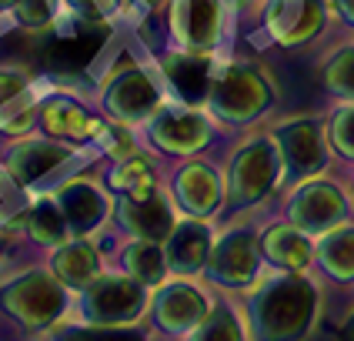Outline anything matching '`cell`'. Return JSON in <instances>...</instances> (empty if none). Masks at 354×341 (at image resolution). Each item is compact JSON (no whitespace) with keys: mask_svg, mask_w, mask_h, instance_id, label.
<instances>
[{"mask_svg":"<svg viewBox=\"0 0 354 341\" xmlns=\"http://www.w3.org/2000/svg\"><path fill=\"white\" fill-rule=\"evenodd\" d=\"M344 341H354V311H351V318H348V324H344Z\"/></svg>","mask_w":354,"mask_h":341,"instance_id":"cell-36","label":"cell"},{"mask_svg":"<svg viewBox=\"0 0 354 341\" xmlns=\"http://www.w3.org/2000/svg\"><path fill=\"white\" fill-rule=\"evenodd\" d=\"M24 228H27V234L44 244V248H60L64 241H71V224L64 218V211H60V204L54 198H40L30 204V211H27V221H24Z\"/></svg>","mask_w":354,"mask_h":341,"instance_id":"cell-25","label":"cell"},{"mask_svg":"<svg viewBox=\"0 0 354 341\" xmlns=\"http://www.w3.org/2000/svg\"><path fill=\"white\" fill-rule=\"evenodd\" d=\"M274 144L281 151V167L288 184H301L317 178L328 167V134L317 120L297 118L274 131Z\"/></svg>","mask_w":354,"mask_h":341,"instance_id":"cell-7","label":"cell"},{"mask_svg":"<svg viewBox=\"0 0 354 341\" xmlns=\"http://www.w3.org/2000/svg\"><path fill=\"white\" fill-rule=\"evenodd\" d=\"M24 91H30L27 74L14 71V67H0V107H7L10 100H17Z\"/></svg>","mask_w":354,"mask_h":341,"instance_id":"cell-33","label":"cell"},{"mask_svg":"<svg viewBox=\"0 0 354 341\" xmlns=\"http://www.w3.org/2000/svg\"><path fill=\"white\" fill-rule=\"evenodd\" d=\"M324 20H328L324 0H268L264 7V27L284 47L315 40Z\"/></svg>","mask_w":354,"mask_h":341,"instance_id":"cell-12","label":"cell"},{"mask_svg":"<svg viewBox=\"0 0 354 341\" xmlns=\"http://www.w3.org/2000/svg\"><path fill=\"white\" fill-rule=\"evenodd\" d=\"M27 211H30L27 187L3 167V171H0V224H3V228L24 224V221H27Z\"/></svg>","mask_w":354,"mask_h":341,"instance_id":"cell-29","label":"cell"},{"mask_svg":"<svg viewBox=\"0 0 354 341\" xmlns=\"http://www.w3.org/2000/svg\"><path fill=\"white\" fill-rule=\"evenodd\" d=\"M160 3H167V0H144V7H160Z\"/></svg>","mask_w":354,"mask_h":341,"instance_id":"cell-38","label":"cell"},{"mask_svg":"<svg viewBox=\"0 0 354 341\" xmlns=\"http://www.w3.org/2000/svg\"><path fill=\"white\" fill-rule=\"evenodd\" d=\"M321 80H324V87L331 94L354 100V44L337 47L335 54L328 57L324 71H321Z\"/></svg>","mask_w":354,"mask_h":341,"instance_id":"cell-28","label":"cell"},{"mask_svg":"<svg viewBox=\"0 0 354 341\" xmlns=\"http://www.w3.org/2000/svg\"><path fill=\"white\" fill-rule=\"evenodd\" d=\"M40 127H44L47 138L67 140V144L100 138L97 118H91L77 100H67V98H54L40 107Z\"/></svg>","mask_w":354,"mask_h":341,"instance_id":"cell-22","label":"cell"},{"mask_svg":"<svg viewBox=\"0 0 354 341\" xmlns=\"http://www.w3.org/2000/svg\"><path fill=\"white\" fill-rule=\"evenodd\" d=\"M207 315H211L207 295L187 281L160 284L151 301V318L164 335H191Z\"/></svg>","mask_w":354,"mask_h":341,"instance_id":"cell-11","label":"cell"},{"mask_svg":"<svg viewBox=\"0 0 354 341\" xmlns=\"http://www.w3.org/2000/svg\"><path fill=\"white\" fill-rule=\"evenodd\" d=\"M281 181V151L274 138H254L237 147L227 164L224 204L227 211H244L268 198Z\"/></svg>","mask_w":354,"mask_h":341,"instance_id":"cell-4","label":"cell"},{"mask_svg":"<svg viewBox=\"0 0 354 341\" xmlns=\"http://www.w3.org/2000/svg\"><path fill=\"white\" fill-rule=\"evenodd\" d=\"M167 20L184 50L211 54L221 37V0H171Z\"/></svg>","mask_w":354,"mask_h":341,"instance_id":"cell-14","label":"cell"},{"mask_svg":"<svg viewBox=\"0 0 354 341\" xmlns=\"http://www.w3.org/2000/svg\"><path fill=\"white\" fill-rule=\"evenodd\" d=\"M261 238L251 228H231L214 241L204 275L221 288H248L261 275Z\"/></svg>","mask_w":354,"mask_h":341,"instance_id":"cell-8","label":"cell"},{"mask_svg":"<svg viewBox=\"0 0 354 341\" xmlns=\"http://www.w3.org/2000/svg\"><path fill=\"white\" fill-rule=\"evenodd\" d=\"M324 134H328V144L335 147V154H341L344 160H354V100L331 114Z\"/></svg>","mask_w":354,"mask_h":341,"instance_id":"cell-31","label":"cell"},{"mask_svg":"<svg viewBox=\"0 0 354 341\" xmlns=\"http://www.w3.org/2000/svg\"><path fill=\"white\" fill-rule=\"evenodd\" d=\"M64 3L74 10V17L94 20V24H100V20L118 7V0H64Z\"/></svg>","mask_w":354,"mask_h":341,"instance_id":"cell-34","label":"cell"},{"mask_svg":"<svg viewBox=\"0 0 354 341\" xmlns=\"http://www.w3.org/2000/svg\"><path fill=\"white\" fill-rule=\"evenodd\" d=\"M111 187L120 198H151L154 194V167L144 158H118V164L111 167Z\"/></svg>","mask_w":354,"mask_h":341,"instance_id":"cell-26","label":"cell"},{"mask_svg":"<svg viewBox=\"0 0 354 341\" xmlns=\"http://www.w3.org/2000/svg\"><path fill=\"white\" fill-rule=\"evenodd\" d=\"M335 10L341 14V20L348 27H354V0H335Z\"/></svg>","mask_w":354,"mask_h":341,"instance_id":"cell-35","label":"cell"},{"mask_svg":"<svg viewBox=\"0 0 354 341\" xmlns=\"http://www.w3.org/2000/svg\"><path fill=\"white\" fill-rule=\"evenodd\" d=\"M288 221L321 238L348 221V198L335 181L308 178L297 184V191L288 201Z\"/></svg>","mask_w":354,"mask_h":341,"instance_id":"cell-9","label":"cell"},{"mask_svg":"<svg viewBox=\"0 0 354 341\" xmlns=\"http://www.w3.org/2000/svg\"><path fill=\"white\" fill-rule=\"evenodd\" d=\"M171 194H174L177 208L187 218H214L217 211L224 208V181L211 164L204 160H191L184 164L171 181Z\"/></svg>","mask_w":354,"mask_h":341,"instance_id":"cell-13","label":"cell"},{"mask_svg":"<svg viewBox=\"0 0 354 341\" xmlns=\"http://www.w3.org/2000/svg\"><path fill=\"white\" fill-rule=\"evenodd\" d=\"M315 261L328 278L351 284L354 281V228H335L315 241Z\"/></svg>","mask_w":354,"mask_h":341,"instance_id":"cell-23","label":"cell"},{"mask_svg":"<svg viewBox=\"0 0 354 341\" xmlns=\"http://www.w3.org/2000/svg\"><path fill=\"white\" fill-rule=\"evenodd\" d=\"M120 264L131 278H138L144 288H160L167 278V258H164V244L158 241H140L134 238L120 251Z\"/></svg>","mask_w":354,"mask_h":341,"instance_id":"cell-24","label":"cell"},{"mask_svg":"<svg viewBox=\"0 0 354 341\" xmlns=\"http://www.w3.org/2000/svg\"><path fill=\"white\" fill-rule=\"evenodd\" d=\"M147 308V288L138 278L124 275H100L80 291L77 311L87 324H111V328H131L138 324Z\"/></svg>","mask_w":354,"mask_h":341,"instance_id":"cell-5","label":"cell"},{"mask_svg":"<svg viewBox=\"0 0 354 341\" xmlns=\"http://www.w3.org/2000/svg\"><path fill=\"white\" fill-rule=\"evenodd\" d=\"M187 341H244V328L231 308H217L191 331Z\"/></svg>","mask_w":354,"mask_h":341,"instance_id":"cell-30","label":"cell"},{"mask_svg":"<svg viewBox=\"0 0 354 341\" xmlns=\"http://www.w3.org/2000/svg\"><path fill=\"white\" fill-rule=\"evenodd\" d=\"M114 218H118V224L131 238H140V241L164 244L167 234L174 231L171 204L160 194H151V198H120L114 204Z\"/></svg>","mask_w":354,"mask_h":341,"instance_id":"cell-17","label":"cell"},{"mask_svg":"<svg viewBox=\"0 0 354 341\" xmlns=\"http://www.w3.org/2000/svg\"><path fill=\"white\" fill-rule=\"evenodd\" d=\"M274 104V87L254 64H227L211 80L207 107L227 124H251Z\"/></svg>","mask_w":354,"mask_h":341,"instance_id":"cell-3","label":"cell"},{"mask_svg":"<svg viewBox=\"0 0 354 341\" xmlns=\"http://www.w3.org/2000/svg\"><path fill=\"white\" fill-rule=\"evenodd\" d=\"M14 17L27 30H44V27L54 24V0H17Z\"/></svg>","mask_w":354,"mask_h":341,"instance_id":"cell-32","label":"cell"},{"mask_svg":"<svg viewBox=\"0 0 354 341\" xmlns=\"http://www.w3.org/2000/svg\"><path fill=\"white\" fill-rule=\"evenodd\" d=\"M164 77L171 80L174 94L180 98V104H191L197 107L201 100H207L211 94V54H201V50H177L164 57Z\"/></svg>","mask_w":354,"mask_h":341,"instance_id":"cell-19","label":"cell"},{"mask_svg":"<svg viewBox=\"0 0 354 341\" xmlns=\"http://www.w3.org/2000/svg\"><path fill=\"white\" fill-rule=\"evenodd\" d=\"M14 3H17V0H0V14H3V10H14Z\"/></svg>","mask_w":354,"mask_h":341,"instance_id":"cell-37","label":"cell"},{"mask_svg":"<svg viewBox=\"0 0 354 341\" xmlns=\"http://www.w3.org/2000/svg\"><path fill=\"white\" fill-rule=\"evenodd\" d=\"M54 201L60 204V211H64V218L71 224L74 238H87L107 218V198H104V191L97 184H91V181H67V184H60Z\"/></svg>","mask_w":354,"mask_h":341,"instance_id":"cell-18","label":"cell"},{"mask_svg":"<svg viewBox=\"0 0 354 341\" xmlns=\"http://www.w3.org/2000/svg\"><path fill=\"white\" fill-rule=\"evenodd\" d=\"M50 271L71 291H84L91 281H97L104 275V261H100V251L87 238H71V241H64L60 248H54Z\"/></svg>","mask_w":354,"mask_h":341,"instance_id":"cell-21","label":"cell"},{"mask_svg":"<svg viewBox=\"0 0 354 341\" xmlns=\"http://www.w3.org/2000/svg\"><path fill=\"white\" fill-rule=\"evenodd\" d=\"M261 255L277 271H304L315 261V234L301 231L297 224H274L261 234Z\"/></svg>","mask_w":354,"mask_h":341,"instance_id":"cell-20","label":"cell"},{"mask_svg":"<svg viewBox=\"0 0 354 341\" xmlns=\"http://www.w3.org/2000/svg\"><path fill=\"white\" fill-rule=\"evenodd\" d=\"M100 104L120 124H138V120H147L160 107V94L154 87V80L147 77L140 67L131 64V67L118 71L114 77L104 84Z\"/></svg>","mask_w":354,"mask_h":341,"instance_id":"cell-10","label":"cell"},{"mask_svg":"<svg viewBox=\"0 0 354 341\" xmlns=\"http://www.w3.org/2000/svg\"><path fill=\"white\" fill-rule=\"evenodd\" d=\"M211 248H214V234L207 228V221L201 218H187L177 221L174 231L164 241V258H167V271L177 278H191L201 275L207 268L211 258Z\"/></svg>","mask_w":354,"mask_h":341,"instance_id":"cell-15","label":"cell"},{"mask_svg":"<svg viewBox=\"0 0 354 341\" xmlns=\"http://www.w3.org/2000/svg\"><path fill=\"white\" fill-rule=\"evenodd\" d=\"M71 154H74V147H71L67 140L27 138V140H17V144L7 151V171H10L24 187H34V184L44 181L50 171H57Z\"/></svg>","mask_w":354,"mask_h":341,"instance_id":"cell-16","label":"cell"},{"mask_svg":"<svg viewBox=\"0 0 354 341\" xmlns=\"http://www.w3.org/2000/svg\"><path fill=\"white\" fill-rule=\"evenodd\" d=\"M0 311L24 331H47L67 311V284L44 268H30L0 288Z\"/></svg>","mask_w":354,"mask_h":341,"instance_id":"cell-2","label":"cell"},{"mask_svg":"<svg viewBox=\"0 0 354 341\" xmlns=\"http://www.w3.org/2000/svg\"><path fill=\"white\" fill-rule=\"evenodd\" d=\"M321 295L301 271H277L248 298V324L254 341H301L315 328Z\"/></svg>","mask_w":354,"mask_h":341,"instance_id":"cell-1","label":"cell"},{"mask_svg":"<svg viewBox=\"0 0 354 341\" xmlns=\"http://www.w3.org/2000/svg\"><path fill=\"white\" fill-rule=\"evenodd\" d=\"M147 138L167 158H194L201 147L211 144L214 127L191 104H171V107H158L151 114Z\"/></svg>","mask_w":354,"mask_h":341,"instance_id":"cell-6","label":"cell"},{"mask_svg":"<svg viewBox=\"0 0 354 341\" xmlns=\"http://www.w3.org/2000/svg\"><path fill=\"white\" fill-rule=\"evenodd\" d=\"M231 3H234V7H244V3H251V0H231Z\"/></svg>","mask_w":354,"mask_h":341,"instance_id":"cell-39","label":"cell"},{"mask_svg":"<svg viewBox=\"0 0 354 341\" xmlns=\"http://www.w3.org/2000/svg\"><path fill=\"white\" fill-rule=\"evenodd\" d=\"M50 341H147L140 328H111V324H67L50 335Z\"/></svg>","mask_w":354,"mask_h":341,"instance_id":"cell-27","label":"cell"}]
</instances>
